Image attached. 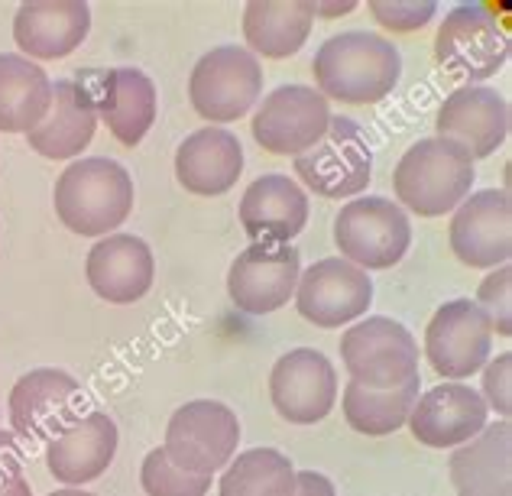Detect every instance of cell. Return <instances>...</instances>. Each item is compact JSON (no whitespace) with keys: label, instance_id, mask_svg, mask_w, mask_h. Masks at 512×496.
<instances>
[{"label":"cell","instance_id":"2e32d148","mask_svg":"<svg viewBox=\"0 0 512 496\" xmlns=\"http://www.w3.org/2000/svg\"><path fill=\"white\" fill-rule=\"evenodd\" d=\"M299 276L302 260L292 244H250L244 253H237V260L227 270V292L244 315H269L295 296Z\"/></svg>","mask_w":512,"mask_h":496},{"label":"cell","instance_id":"3957f363","mask_svg":"<svg viewBox=\"0 0 512 496\" xmlns=\"http://www.w3.org/2000/svg\"><path fill=\"white\" fill-rule=\"evenodd\" d=\"M474 159L444 137H425L409 146L393 172V189L402 208L422 218L454 211L474 189Z\"/></svg>","mask_w":512,"mask_h":496},{"label":"cell","instance_id":"f1b7e54d","mask_svg":"<svg viewBox=\"0 0 512 496\" xmlns=\"http://www.w3.org/2000/svg\"><path fill=\"white\" fill-rule=\"evenodd\" d=\"M415 399H419V377L399 383L393 390H367L350 380L344 390V419L360 435L383 438L409 422Z\"/></svg>","mask_w":512,"mask_h":496},{"label":"cell","instance_id":"ac0fdd59","mask_svg":"<svg viewBox=\"0 0 512 496\" xmlns=\"http://www.w3.org/2000/svg\"><path fill=\"white\" fill-rule=\"evenodd\" d=\"M490 409L474 386L441 383L422 393L409 412V428L425 448H461L487 428Z\"/></svg>","mask_w":512,"mask_h":496},{"label":"cell","instance_id":"603a6c76","mask_svg":"<svg viewBox=\"0 0 512 496\" xmlns=\"http://www.w3.org/2000/svg\"><path fill=\"white\" fill-rule=\"evenodd\" d=\"M117 454V425L111 415L88 412L69 432L52 438L46 445V467L56 484L82 487L98 480L111 467Z\"/></svg>","mask_w":512,"mask_h":496},{"label":"cell","instance_id":"484cf974","mask_svg":"<svg viewBox=\"0 0 512 496\" xmlns=\"http://www.w3.org/2000/svg\"><path fill=\"white\" fill-rule=\"evenodd\" d=\"M94 107H98V120H104L111 137L133 150L156 124L159 95L146 72L111 69L101 78V101Z\"/></svg>","mask_w":512,"mask_h":496},{"label":"cell","instance_id":"8992f818","mask_svg":"<svg viewBox=\"0 0 512 496\" xmlns=\"http://www.w3.org/2000/svg\"><path fill=\"white\" fill-rule=\"evenodd\" d=\"M7 409L13 435L26 441H52L85 419L88 393L72 373L39 367L13 383Z\"/></svg>","mask_w":512,"mask_h":496},{"label":"cell","instance_id":"83f0119b","mask_svg":"<svg viewBox=\"0 0 512 496\" xmlns=\"http://www.w3.org/2000/svg\"><path fill=\"white\" fill-rule=\"evenodd\" d=\"M52 104V82L36 62L4 52L0 56V130L30 133Z\"/></svg>","mask_w":512,"mask_h":496},{"label":"cell","instance_id":"4fadbf2b","mask_svg":"<svg viewBox=\"0 0 512 496\" xmlns=\"http://www.w3.org/2000/svg\"><path fill=\"white\" fill-rule=\"evenodd\" d=\"M295 308L315 328H344L367 315L373 302V279L344 257L312 263L295 286Z\"/></svg>","mask_w":512,"mask_h":496},{"label":"cell","instance_id":"cb8c5ba5","mask_svg":"<svg viewBox=\"0 0 512 496\" xmlns=\"http://www.w3.org/2000/svg\"><path fill=\"white\" fill-rule=\"evenodd\" d=\"M457 496H512V425H487L448 461Z\"/></svg>","mask_w":512,"mask_h":496},{"label":"cell","instance_id":"e575fe53","mask_svg":"<svg viewBox=\"0 0 512 496\" xmlns=\"http://www.w3.org/2000/svg\"><path fill=\"white\" fill-rule=\"evenodd\" d=\"M23 467H26V454L20 448L17 435L0 428V487L23 477Z\"/></svg>","mask_w":512,"mask_h":496},{"label":"cell","instance_id":"30bf717a","mask_svg":"<svg viewBox=\"0 0 512 496\" xmlns=\"http://www.w3.org/2000/svg\"><path fill=\"white\" fill-rule=\"evenodd\" d=\"M299 179L321 198H354L373 179V150L357 120L331 117L328 133L312 150L295 156Z\"/></svg>","mask_w":512,"mask_h":496},{"label":"cell","instance_id":"5b68a950","mask_svg":"<svg viewBox=\"0 0 512 496\" xmlns=\"http://www.w3.org/2000/svg\"><path fill=\"white\" fill-rule=\"evenodd\" d=\"M240 422L231 406L214 399L185 402L166 425V458L185 474L214 477L234 461Z\"/></svg>","mask_w":512,"mask_h":496},{"label":"cell","instance_id":"d4e9b609","mask_svg":"<svg viewBox=\"0 0 512 496\" xmlns=\"http://www.w3.org/2000/svg\"><path fill=\"white\" fill-rule=\"evenodd\" d=\"M98 107L78 82L52 85V104L46 117L26 133L30 150L46 159H75L94 140Z\"/></svg>","mask_w":512,"mask_h":496},{"label":"cell","instance_id":"52a82bcc","mask_svg":"<svg viewBox=\"0 0 512 496\" xmlns=\"http://www.w3.org/2000/svg\"><path fill=\"white\" fill-rule=\"evenodd\" d=\"M334 244L347 263L367 270L396 266L412 244V224L396 201L354 198L334 218Z\"/></svg>","mask_w":512,"mask_h":496},{"label":"cell","instance_id":"ba28073f","mask_svg":"<svg viewBox=\"0 0 512 496\" xmlns=\"http://www.w3.org/2000/svg\"><path fill=\"white\" fill-rule=\"evenodd\" d=\"M341 360L350 380L367 390H393V386L419 377V344L399 321L370 315L344 331Z\"/></svg>","mask_w":512,"mask_h":496},{"label":"cell","instance_id":"9c48e42d","mask_svg":"<svg viewBox=\"0 0 512 496\" xmlns=\"http://www.w3.org/2000/svg\"><path fill=\"white\" fill-rule=\"evenodd\" d=\"M263 95V69L250 49L218 46L205 52L188 78V98L211 127L240 120Z\"/></svg>","mask_w":512,"mask_h":496},{"label":"cell","instance_id":"4316f807","mask_svg":"<svg viewBox=\"0 0 512 496\" xmlns=\"http://www.w3.org/2000/svg\"><path fill=\"white\" fill-rule=\"evenodd\" d=\"M315 23V0H250L244 7V39L266 59L295 56Z\"/></svg>","mask_w":512,"mask_h":496},{"label":"cell","instance_id":"8fae6325","mask_svg":"<svg viewBox=\"0 0 512 496\" xmlns=\"http://www.w3.org/2000/svg\"><path fill=\"white\" fill-rule=\"evenodd\" d=\"M328 98L308 85H282L253 114V140L273 156H302L328 133Z\"/></svg>","mask_w":512,"mask_h":496},{"label":"cell","instance_id":"f35d334b","mask_svg":"<svg viewBox=\"0 0 512 496\" xmlns=\"http://www.w3.org/2000/svg\"><path fill=\"white\" fill-rule=\"evenodd\" d=\"M49 496H98V493H88V490H82V487H62V490L49 493Z\"/></svg>","mask_w":512,"mask_h":496},{"label":"cell","instance_id":"7402d4cb","mask_svg":"<svg viewBox=\"0 0 512 496\" xmlns=\"http://www.w3.org/2000/svg\"><path fill=\"white\" fill-rule=\"evenodd\" d=\"M240 172H244V146L224 127L195 130L175 153V179L198 198L231 192Z\"/></svg>","mask_w":512,"mask_h":496},{"label":"cell","instance_id":"4dcf8cb0","mask_svg":"<svg viewBox=\"0 0 512 496\" xmlns=\"http://www.w3.org/2000/svg\"><path fill=\"white\" fill-rule=\"evenodd\" d=\"M140 484L146 496H205L211 490V477L185 474L166 458L163 448H153L143 458Z\"/></svg>","mask_w":512,"mask_h":496},{"label":"cell","instance_id":"5bb4252c","mask_svg":"<svg viewBox=\"0 0 512 496\" xmlns=\"http://www.w3.org/2000/svg\"><path fill=\"white\" fill-rule=\"evenodd\" d=\"M273 409L292 425H315L328 419L338 402V373L315 347H295L276 360L269 373Z\"/></svg>","mask_w":512,"mask_h":496},{"label":"cell","instance_id":"f546056e","mask_svg":"<svg viewBox=\"0 0 512 496\" xmlns=\"http://www.w3.org/2000/svg\"><path fill=\"white\" fill-rule=\"evenodd\" d=\"M218 496H295V467L276 448H250L224 467Z\"/></svg>","mask_w":512,"mask_h":496},{"label":"cell","instance_id":"7c38bea8","mask_svg":"<svg viewBox=\"0 0 512 496\" xmlns=\"http://www.w3.org/2000/svg\"><path fill=\"white\" fill-rule=\"evenodd\" d=\"M493 354V328L487 315L470 302H444L425 328V357L444 380H467L487 367Z\"/></svg>","mask_w":512,"mask_h":496},{"label":"cell","instance_id":"7a4b0ae2","mask_svg":"<svg viewBox=\"0 0 512 496\" xmlns=\"http://www.w3.org/2000/svg\"><path fill=\"white\" fill-rule=\"evenodd\" d=\"M56 214L72 234L107 237L130 218L133 211V179L130 172L107 156L75 159L59 176Z\"/></svg>","mask_w":512,"mask_h":496},{"label":"cell","instance_id":"44dd1931","mask_svg":"<svg viewBox=\"0 0 512 496\" xmlns=\"http://www.w3.org/2000/svg\"><path fill=\"white\" fill-rule=\"evenodd\" d=\"M240 224L253 244H292L308 224V195L289 176H263L240 198Z\"/></svg>","mask_w":512,"mask_h":496},{"label":"cell","instance_id":"e0dca14e","mask_svg":"<svg viewBox=\"0 0 512 496\" xmlns=\"http://www.w3.org/2000/svg\"><path fill=\"white\" fill-rule=\"evenodd\" d=\"M435 137L457 143L474 159L493 156L509 137V104L500 91L483 85H464L444 98L435 117Z\"/></svg>","mask_w":512,"mask_h":496},{"label":"cell","instance_id":"ffe728a7","mask_svg":"<svg viewBox=\"0 0 512 496\" xmlns=\"http://www.w3.org/2000/svg\"><path fill=\"white\" fill-rule=\"evenodd\" d=\"M88 286L111 305L140 302L153 286L156 260L146 240L133 234H107L88 250Z\"/></svg>","mask_w":512,"mask_h":496},{"label":"cell","instance_id":"1f68e13d","mask_svg":"<svg viewBox=\"0 0 512 496\" xmlns=\"http://www.w3.org/2000/svg\"><path fill=\"white\" fill-rule=\"evenodd\" d=\"M474 305L487 315L493 334L509 338L512 334V270H509V263L490 270V276L483 279L480 289H477Z\"/></svg>","mask_w":512,"mask_h":496},{"label":"cell","instance_id":"9a60e30c","mask_svg":"<svg viewBox=\"0 0 512 496\" xmlns=\"http://www.w3.org/2000/svg\"><path fill=\"white\" fill-rule=\"evenodd\" d=\"M451 250L470 270H496L512 257L509 192L483 189L467 195L451 218Z\"/></svg>","mask_w":512,"mask_h":496},{"label":"cell","instance_id":"8d00e7d4","mask_svg":"<svg viewBox=\"0 0 512 496\" xmlns=\"http://www.w3.org/2000/svg\"><path fill=\"white\" fill-rule=\"evenodd\" d=\"M350 10H354V0H344V4H318L315 0V17H321V20H338Z\"/></svg>","mask_w":512,"mask_h":496},{"label":"cell","instance_id":"d6986e66","mask_svg":"<svg viewBox=\"0 0 512 496\" xmlns=\"http://www.w3.org/2000/svg\"><path fill=\"white\" fill-rule=\"evenodd\" d=\"M91 30V7L82 0H30L13 17V43L23 59H65L85 43Z\"/></svg>","mask_w":512,"mask_h":496},{"label":"cell","instance_id":"277c9868","mask_svg":"<svg viewBox=\"0 0 512 496\" xmlns=\"http://www.w3.org/2000/svg\"><path fill=\"white\" fill-rule=\"evenodd\" d=\"M435 59L444 72L467 85L487 82L509 59L506 23L483 4L454 7L438 26Z\"/></svg>","mask_w":512,"mask_h":496},{"label":"cell","instance_id":"d6a6232c","mask_svg":"<svg viewBox=\"0 0 512 496\" xmlns=\"http://www.w3.org/2000/svg\"><path fill=\"white\" fill-rule=\"evenodd\" d=\"M373 20L393 33H415L431 23L438 13V4L431 0H370Z\"/></svg>","mask_w":512,"mask_h":496},{"label":"cell","instance_id":"74e56055","mask_svg":"<svg viewBox=\"0 0 512 496\" xmlns=\"http://www.w3.org/2000/svg\"><path fill=\"white\" fill-rule=\"evenodd\" d=\"M0 496H33V487L26 477H17V480H10V484L0 487Z\"/></svg>","mask_w":512,"mask_h":496},{"label":"cell","instance_id":"6da1fadb","mask_svg":"<svg viewBox=\"0 0 512 496\" xmlns=\"http://www.w3.org/2000/svg\"><path fill=\"white\" fill-rule=\"evenodd\" d=\"M312 75L318 95L344 104H376L399 85L402 56L386 36L350 30L321 43Z\"/></svg>","mask_w":512,"mask_h":496},{"label":"cell","instance_id":"836d02e7","mask_svg":"<svg viewBox=\"0 0 512 496\" xmlns=\"http://www.w3.org/2000/svg\"><path fill=\"white\" fill-rule=\"evenodd\" d=\"M512 351L500 354L496 360H487L483 367V402L487 409H493L500 419L509 422V412H512Z\"/></svg>","mask_w":512,"mask_h":496},{"label":"cell","instance_id":"d590c367","mask_svg":"<svg viewBox=\"0 0 512 496\" xmlns=\"http://www.w3.org/2000/svg\"><path fill=\"white\" fill-rule=\"evenodd\" d=\"M295 496H338L334 484L318 471H295Z\"/></svg>","mask_w":512,"mask_h":496}]
</instances>
